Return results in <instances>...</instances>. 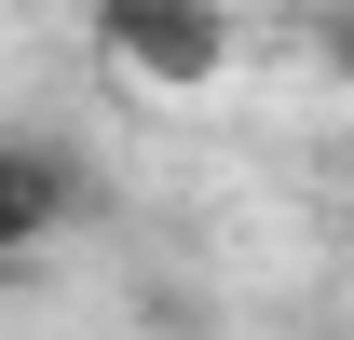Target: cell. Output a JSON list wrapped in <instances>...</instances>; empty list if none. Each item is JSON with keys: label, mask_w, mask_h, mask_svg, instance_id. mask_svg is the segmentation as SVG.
<instances>
[{"label": "cell", "mask_w": 354, "mask_h": 340, "mask_svg": "<svg viewBox=\"0 0 354 340\" xmlns=\"http://www.w3.org/2000/svg\"><path fill=\"white\" fill-rule=\"evenodd\" d=\"M313 68H327V82H354V0H327V14H313Z\"/></svg>", "instance_id": "3"}, {"label": "cell", "mask_w": 354, "mask_h": 340, "mask_svg": "<svg viewBox=\"0 0 354 340\" xmlns=\"http://www.w3.org/2000/svg\"><path fill=\"white\" fill-rule=\"evenodd\" d=\"M68 218H82V150H68V136H14V150H0V258L28 272Z\"/></svg>", "instance_id": "2"}, {"label": "cell", "mask_w": 354, "mask_h": 340, "mask_svg": "<svg viewBox=\"0 0 354 340\" xmlns=\"http://www.w3.org/2000/svg\"><path fill=\"white\" fill-rule=\"evenodd\" d=\"M95 55L150 95H205L232 68V0H95Z\"/></svg>", "instance_id": "1"}]
</instances>
